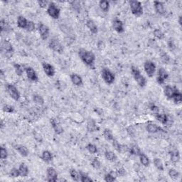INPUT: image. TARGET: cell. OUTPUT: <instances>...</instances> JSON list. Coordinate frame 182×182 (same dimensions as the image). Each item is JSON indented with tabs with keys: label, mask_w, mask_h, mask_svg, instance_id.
<instances>
[{
	"label": "cell",
	"mask_w": 182,
	"mask_h": 182,
	"mask_svg": "<svg viewBox=\"0 0 182 182\" xmlns=\"http://www.w3.org/2000/svg\"><path fill=\"white\" fill-rule=\"evenodd\" d=\"M102 78L106 84L111 85L114 83L115 80V75L108 68H103L102 70Z\"/></svg>",
	"instance_id": "7"
},
{
	"label": "cell",
	"mask_w": 182,
	"mask_h": 182,
	"mask_svg": "<svg viewBox=\"0 0 182 182\" xmlns=\"http://www.w3.org/2000/svg\"><path fill=\"white\" fill-rule=\"evenodd\" d=\"M128 151L131 155H134V156H138L139 154L141 153L140 148L136 145H132L130 148L128 149Z\"/></svg>",
	"instance_id": "39"
},
{
	"label": "cell",
	"mask_w": 182,
	"mask_h": 182,
	"mask_svg": "<svg viewBox=\"0 0 182 182\" xmlns=\"http://www.w3.org/2000/svg\"><path fill=\"white\" fill-rule=\"evenodd\" d=\"M47 14L53 19H58L60 17L61 10L54 2H50L47 7Z\"/></svg>",
	"instance_id": "4"
},
{
	"label": "cell",
	"mask_w": 182,
	"mask_h": 182,
	"mask_svg": "<svg viewBox=\"0 0 182 182\" xmlns=\"http://www.w3.org/2000/svg\"><path fill=\"white\" fill-rule=\"evenodd\" d=\"M154 115L156 120H157L158 122H159L161 124L164 125H167L168 122H169V117H168L167 114H165V113H162V114L158 113V114Z\"/></svg>",
	"instance_id": "28"
},
{
	"label": "cell",
	"mask_w": 182,
	"mask_h": 182,
	"mask_svg": "<svg viewBox=\"0 0 182 182\" xmlns=\"http://www.w3.org/2000/svg\"><path fill=\"white\" fill-rule=\"evenodd\" d=\"M153 34L155 38H157V39H159V40L164 39V37H165L164 32H163L162 31L159 29H156L154 30Z\"/></svg>",
	"instance_id": "42"
},
{
	"label": "cell",
	"mask_w": 182,
	"mask_h": 182,
	"mask_svg": "<svg viewBox=\"0 0 182 182\" xmlns=\"http://www.w3.org/2000/svg\"><path fill=\"white\" fill-rule=\"evenodd\" d=\"M2 49L7 53H11L15 51L12 44L9 40H4L2 42Z\"/></svg>",
	"instance_id": "18"
},
{
	"label": "cell",
	"mask_w": 182,
	"mask_h": 182,
	"mask_svg": "<svg viewBox=\"0 0 182 182\" xmlns=\"http://www.w3.org/2000/svg\"><path fill=\"white\" fill-rule=\"evenodd\" d=\"M86 149L90 153L93 154L98 152V148H97L96 145H94V144H91V143L87 144L86 146Z\"/></svg>",
	"instance_id": "44"
},
{
	"label": "cell",
	"mask_w": 182,
	"mask_h": 182,
	"mask_svg": "<svg viewBox=\"0 0 182 182\" xmlns=\"http://www.w3.org/2000/svg\"><path fill=\"white\" fill-rule=\"evenodd\" d=\"M180 152L177 149L170 152V159H171L172 163H174V164L178 163L180 161Z\"/></svg>",
	"instance_id": "24"
},
{
	"label": "cell",
	"mask_w": 182,
	"mask_h": 182,
	"mask_svg": "<svg viewBox=\"0 0 182 182\" xmlns=\"http://www.w3.org/2000/svg\"><path fill=\"white\" fill-rule=\"evenodd\" d=\"M70 78L72 83L75 86H81L83 84V80L82 77L77 73H72Z\"/></svg>",
	"instance_id": "19"
},
{
	"label": "cell",
	"mask_w": 182,
	"mask_h": 182,
	"mask_svg": "<svg viewBox=\"0 0 182 182\" xmlns=\"http://www.w3.org/2000/svg\"><path fill=\"white\" fill-rule=\"evenodd\" d=\"M112 146L114 147V149L115 150L117 151V152L119 153H121L123 152V150H124V146L120 145L119 142H118L117 140H116V139H113V140L112 141Z\"/></svg>",
	"instance_id": "38"
},
{
	"label": "cell",
	"mask_w": 182,
	"mask_h": 182,
	"mask_svg": "<svg viewBox=\"0 0 182 182\" xmlns=\"http://www.w3.org/2000/svg\"><path fill=\"white\" fill-rule=\"evenodd\" d=\"M117 177V172L111 171L110 173H108L105 175V176H104V180L106 182H113L116 181Z\"/></svg>",
	"instance_id": "32"
},
{
	"label": "cell",
	"mask_w": 182,
	"mask_h": 182,
	"mask_svg": "<svg viewBox=\"0 0 182 182\" xmlns=\"http://www.w3.org/2000/svg\"><path fill=\"white\" fill-rule=\"evenodd\" d=\"M138 157L139 158V162H140L141 164L142 165L143 167H147L150 166V158H149L145 153L141 152V153L138 155Z\"/></svg>",
	"instance_id": "25"
},
{
	"label": "cell",
	"mask_w": 182,
	"mask_h": 182,
	"mask_svg": "<svg viewBox=\"0 0 182 182\" xmlns=\"http://www.w3.org/2000/svg\"><path fill=\"white\" fill-rule=\"evenodd\" d=\"M129 6L132 15L136 17H139L143 15V7L142 3L138 1H129Z\"/></svg>",
	"instance_id": "3"
},
{
	"label": "cell",
	"mask_w": 182,
	"mask_h": 182,
	"mask_svg": "<svg viewBox=\"0 0 182 182\" xmlns=\"http://www.w3.org/2000/svg\"><path fill=\"white\" fill-rule=\"evenodd\" d=\"M38 4H39V6H40L41 8H46L48 7L49 3H50V2H48V1H44V0H41V1H38Z\"/></svg>",
	"instance_id": "53"
},
{
	"label": "cell",
	"mask_w": 182,
	"mask_h": 182,
	"mask_svg": "<svg viewBox=\"0 0 182 182\" xmlns=\"http://www.w3.org/2000/svg\"><path fill=\"white\" fill-rule=\"evenodd\" d=\"M103 136L107 141H112L114 139V135H113L112 132L110 129L106 128L103 131Z\"/></svg>",
	"instance_id": "36"
},
{
	"label": "cell",
	"mask_w": 182,
	"mask_h": 182,
	"mask_svg": "<svg viewBox=\"0 0 182 182\" xmlns=\"http://www.w3.org/2000/svg\"><path fill=\"white\" fill-rule=\"evenodd\" d=\"M161 60L164 63H168L170 61V58L167 53H162L161 54Z\"/></svg>",
	"instance_id": "51"
},
{
	"label": "cell",
	"mask_w": 182,
	"mask_h": 182,
	"mask_svg": "<svg viewBox=\"0 0 182 182\" xmlns=\"http://www.w3.org/2000/svg\"><path fill=\"white\" fill-rule=\"evenodd\" d=\"M25 30L27 31V32H34V31L36 30V25H35L34 22H32V21H29V22H28V24H27V28H26Z\"/></svg>",
	"instance_id": "50"
},
{
	"label": "cell",
	"mask_w": 182,
	"mask_h": 182,
	"mask_svg": "<svg viewBox=\"0 0 182 182\" xmlns=\"http://www.w3.org/2000/svg\"><path fill=\"white\" fill-rule=\"evenodd\" d=\"M116 172H117V176H124L126 174V170H125V169L123 167H121L120 168V169H118Z\"/></svg>",
	"instance_id": "54"
},
{
	"label": "cell",
	"mask_w": 182,
	"mask_h": 182,
	"mask_svg": "<svg viewBox=\"0 0 182 182\" xmlns=\"http://www.w3.org/2000/svg\"><path fill=\"white\" fill-rule=\"evenodd\" d=\"M28 21L23 16H19L17 18V27L20 29H26V28L27 27Z\"/></svg>",
	"instance_id": "29"
},
{
	"label": "cell",
	"mask_w": 182,
	"mask_h": 182,
	"mask_svg": "<svg viewBox=\"0 0 182 182\" xmlns=\"http://www.w3.org/2000/svg\"><path fill=\"white\" fill-rule=\"evenodd\" d=\"M25 72H26V74H27L28 79L31 80V81H32V82H37L38 81L39 78H38L37 73L32 67L28 66V67L25 68Z\"/></svg>",
	"instance_id": "14"
},
{
	"label": "cell",
	"mask_w": 182,
	"mask_h": 182,
	"mask_svg": "<svg viewBox=\"0 0 182 182\" xmlns=\"http://www.w3.org/2000/svg\"><path fill=\"white\" fill-rule=\"evenodd\" d=\"M49 47L52 51L59 54H62L64 51V48H63V45L57 39H51L50 41L49 42Z\"/></svg>",
	"instance_id": "5"
},
{
	"label": "cell",
	"mask_w": 182,
	"mask_h": 182,
	"mask_svg": "<svg viewBox=\"0 0 182 182\" xmlns=\"http://www.w3.org/2000/svg\"><path fill=\"white\" fill-rule=\"evenodd\" d=\"M2 110L4 112H7V113H13L15 112V108L14 106L11 105H4L2 108Z\"/></svg>",
	"instance_id": "49"
},
{
	"label": "cell",
	"mask_w": 182,
	"mask_h": 182,
	"mask_svg": "<svg viewBox=\"0 0 182 182\" xmlns=\"http://www.w3.org/2000/svg\"><path fill=\"white\" fill-rule=\"evenodd\" d=\"M6 89L7 91V93L14 100L18 101L20 98V93L19 92L17 87H16L15 85L13 84H7L6 86Z\"/></svg>",
	"instance_id": "9"
},
{
	"label": "cell",
	"mask_w": 182,
	"mask_h": 182,
	"mask_svg": "<svg viewBox=\"0 0 182 182\" xmlns=\"http://www.w3.org/2000/svg\"><path fill=\"white\" fill-rule=\"evenodd\" d=\"M14 68H15V72L18 76H22L23 71L25 70H23V66L21 64H19V63H14Z\"/></svg>",
	"instance_id": "41"
},
{
	"label": "cell",
	"mask_w": 182,
	"mask_h": 182,
	"mask_svg": "<svg viewBox=\"0 0 182 182\" xmlns=\"http://www.w3.org/2000/svg\"><path fill=\"white\" fill-rule=\"evenodd\" d=\"M47 179L46 180L49 182H56L58 180V173L55 168L53 167H49L46 169Z\"/></svg>",
	"instance_id": "11"
},
{
	"label": "cell",
	"mask_w": 182,
	"mask_h": 182,
	"mask_svg": "<svg viewBox=\"0 0 182 182\" xmlns=\"http://www.w3.org/2000/svg\"><path fill=\"white\" fill-rule=\"evenodd\" d=\"M33 100L34 102L39 105H43L44 104V99L43 97L40 95H33Z\"/></svg>",
	"instance_id": "43"
},
{
	"label": "cell",
	"mask_w": 182,
	"mask_h": 182,
	"mask_svg": "<svg viewBox=\"0 0 182 182\" xmlns=\"http://www.w3.org/2000/svg\"><path fill=\"white\" fill-rule=\"evenodd\" d=\"M15 150L23 157H27L29 156V151L27 146L22 145H15L14 146Z\"/></svg>",
	"instance_id": "17"
},
{
	"label": "cell",
	"mask_w": 182,
	"mask_h": 182,
	"mask_svg": "<svg viewBox=\"0 0 182 182\" xmlns=\"http://www.w3.org/2000/svg\"><path fill=\"white\" fill-rule=\"evenodd\" d=\"M168 174H169V176L170 178L173 179V180H177V179L179 178V176H180L179 172L175 169H170L169 170Z\"/></svg>",
	"instance_id": "40"
},
{
	"label": "cell",
	"mask_w": 182,
	"mask_h": 182,
	"mask_svg": "<svg viewBox=\"0 0 182 182\" xmlns=\"http://www.w3.org/2000/svg\"><path fill=\"white\" fill-rule=\"evenodd\" d=\"M86 24L87 28L89 29V31L92 33V34H96L98 32V26L96 25V23H95V22H94L93 20L89 19H87L86 21Z\"/></svg>",
	"instance_id": "21"
},
{
	"label": "cell",
	"mask_w": 182,
	"mask_h": 182,
	"mask_svg": "<svg viewBox=\"0 0 182 182\" xmlns=\"http://www.w3.org/2000/svg\"><path fill=\"white\" fill-rule=\"evenodd\" d=\"M99 7L103 12H108L110 9V2L107 0H101L99 2Z\"/></svg>",
	"instance_id": "33"
},
{
	"label": "cell",
	"mask_w": 182,
	"mask_h": 182,
	"mask_svg": "<svg viewBox=\"0 0 182 182\" xmlns=\"http://www.w3.org/2000/svg\"><path fill=\"white\" fill-rule=\"evenodd\" d=\"M19 173H20V176L22 177H26L29 175V168L24 163H22L19 167Z\"/></svg>",
	"instance_id": "31"
},
{
	"label": "cell",
	"mask_w": 182,
	"mask_h": 182,
	"mask_svg": "<svg viewBox=\"0 0 182 182\" xmlns=\"http://www.w3.org/2000/svg\"><path fill=\"white\" fill-rule=\"evenodd\" d=\"M9 175L10 177H12V178H18V177L20 176V173L19 170L17 168H12L9 171Z\"/></svg>",
	"instance_id": "45"
},
{
	"label": "cell",
	"mask_w": 182,
	"mask_h": 182,
	"mask_svg": "<svg viewBox=\"0 0 182 182\" xmlns=\"http://www.w3.org/2000/svg\"><path fill=\"white\" fill-rule=\"evenodd\" d=\"M153 163H154V167L157 168L158 170H159V171H164V164H163L162 161L159 158H154L153 161Z\"/></svg>",
	"instance_id": "37"
},
{
	"label": "cell",
	"mask_w": 182,
	"mask_h": 182,
	"mask_svg": "<svg viewBox=\"0 0 182 182\" xmlns=\"http://www.w3.org/2000/svg\"><path fill=\"white\" fill-rule=\"evenodd\" d=\"M8 151L5 147L1 146L0 147V159H6L8 157Z\"/></svg>",
	"instance_id": "46"
},
{
	"label": "cell",
	"mask_w": 182,
	"mask_h": 182,
	"mask_svg": "<svg viewBox=\"0 0 182 182\" xmlns=\"http://www.w3.org/2000/svg\"><path fill=\"white\" fill-rule=\"evenodd\" d=\"M171 100L175 104H179L182 102V94L176 87H175V91Z\"/></svg>",
	"instance_id": "30"
},
{
	"label": "cell",
	"mask_w": 182,
	"mask_h": 182,
	"mask_svg": "<svg viewBox=\"0 0 182 182\" xmlns=\"http://www.w3.org/2000/svg\"><path fill=\"white\" fill-rule=\"evenodd\" d=\"M50 123L51 125L52 128L53 129L54 132L56 134H61L64 132V129L62 125H61V122L57 118H51L50 119Z\"/></svg>",
	"instance_id": "10"
},
{
	"label": "cell",
	"mask_w": 182,
	"mask_h": 182,
	"mask_svg": "<svg viewBox=\"0 0 182 182\" xmlns=\"http://www.w3.org/2000/svg\"><path fill=\"white\" fill-rule=\"evenodd\" d=\"M175 87H171L169 85H167L164 87V95L167 97V98L169 99V100H171L172 96L174 95V91H175Z\"/></svg>",
	"instance_id": "27"
},
{
	"label": "cell",
	"mask_w": 182,
	"mask_h": 182,
	"mask_svg": "<svg viewBox=\"0 0 182 182\" xmlns=\"http://www.w3.org/2000/svg\"><path fill=\"white\" fill-rule=\"evenodd\" d=\"M91 166L95 169H100L101 167V163L98 158H94L91 163Z\"/></svg>",
	"instance_id": "47"
},
{
	"label": "cell",
	"mask_w": 182,
	"mask_h": 182,
	"mask_svg": "<svg viewBox=\"0 0 182 182\" xmlns=\"http://www.w3.org/2000/svg\"><path fill=\"white\" fill-rule=\"evenodd\" d=\"M70 176L71 179L75 181H80V172L78 171L76 169H71L69 171Z\"/></svg>",
	"instance_id": "35"
},
{
	"label": "cell",
	"mask_w": 182,
	"mask_h": 182,
	"mask_svg": "<svg viewBox=\"0 0 182 182\" xmlns=\"http://www.w3.org/2000/svg\"><path fill=\"white\" fill-rule=\"evenodd\" d=\"M38 31H39L40 36L43 41H46L49 39V35H50V29H49L48 26L42 22H39L38 24Z\"/></svg>",
	"instance_id": "8"
},
{
	"label": "cell",
	"mask_w": 182,
	"mask_h": 182,
	"mask_svg": "<svg viewBox=\"0 0 182 182\" xmlns=\"http://www.w3.org/2000/svg\"><path fill=\"white\" fill-rule=\"evenodd\" d=\"M0 28H1L2 32H5V33H9L12 32V27L9 25V23L6 22L5 19H2L0 21Z\"/></svg>",
	"instance_id": "23"
},
{
	"label": "cell",
	"mask_w": 182,
	"mask_h": 182,
	"mask_svg": "<svg viewBox=\"0 0 182 182\" xmlns=\"http://www.w3.org/2000/svg\"><path fill=\"white\" fill-rule=\"evenodd\" d=\"M131 73L133 76L134 79L137 82L139 86L141 87H145L147 83L146 78L142 74L140 70H139V68L136 66H131Z\"/></svg>",
	"instance_id": "2"
},
{
	"label": "cell",
	"mask_w": 182,
	"mask_h": 182,
	"mask_svg": "<svg viewBox=\"0 0 182 182\" xmlns=\"http://www.w3.org/2000/svg\"><path fill=\"white\" fill-rule=\"evenodd\" d=\"M112 28L115 32L121 34L125 32L124 29V23L121 20L118 19H115L112 21Z\"/></svg>",
	"instance_id": "16"
},
{
	"label": "cell",
	"mask_w": 182,
	"mask_h": 182,
	"mask_svg": "<svg viewBox=\"0 0 182 182\" xmlns=\"http://www.w3.org/2000/svg\"><path fill=\"white\" fill-rule=\"evenodd\" d=\"M182 16L180 15L179 16V19H178V22H179V24L180 25V27H181V24H182Z\"/></svg>",
	"instance_id": "55"
},
{
	"label": "cell",
	"mask_w": 182,
	"mask_h": 182,
	"mask_svg": "<svg viewBox=\"0 0 182 182\" xmlns=\"http://www.w3.org/2000/svg\"><path fill=\"white\" fill-rule=\"evenodd\" d=\"M168 77H169V73H167L166 70L164 68H160L158 70L157 72V82L159 85H163L164 83Z\"/></svg>",
	"instance_id": "13"
},
{
	"label": "cell",
	"mask_w": 182,
	"mask_h": 182,
	"mask_svg": "<svg viewBox=\"0 0 182 182\" xmlns=\"http://www.w3.org/2000/svg\"><path fill=\"white\" fill-rule=\"evenodd\" d=\"M87 129L90 132H93L98 131L100 128L97 125L96 122L93 119H89L87 122Z\"/></svg>",
	"instance_id": "22"
},
{
	"label": "cell",
	"mask_w": 182,
	"mask_h": 182,
	"mask_svg": "<svg viewBox=\"0 0 182 182\" xmlns=\"http://www.w3.org/2000/svg\"><path fill=\"white\" fill-rule=\"evenodd\" d=\"M41 158L44 162L49 164V163H50L53 161V154H52V153L51 152H49V150H44L41 154Z\"/></svg>",
	"instance_id": "26"
},
{
	"label": "cell",
	"mask_w": 182,
	"mask_h": 182,
	"mask_svg": "<svg viewBox=\"0 0 182 182\" xmlns=\"http://www.w3.org/2000/svg\"><path fill=\"white\" fill-rule=\"evenodd\" d=\"M93 181V179H92L91 177L88 176V175L83 173V172H80V181H81V182H91Z\"/></svg>",
	"instance_id": "48"
},
{
	"label": "cell",
	"mask_w": 182,
	"mask_h": 182,
	"mask_svg": "<svg viewBox=\"0 0 182 182\" xmlns=\"http://www.w3.org/2000/svg\"><path fill=\"white\" fill-rule=\"evenodd\" d=\"M150 109L154 115H157L158 113H159V108H158L157 105H154V104H151L150 105Z\"/></svg>",
	"instance_id": "52"
},
{
	"label": "cell",
	"mask_w": 182,
	"mask_h": 182,
	"mask_svg": "<svg viewBox=\"0 0 182 182\" xmlns=\"http://www.w3.org/2000/svg\"><path fill=\"white\" fill-rule=\"evenodd\" d=\"M154 7L157 15L160 16H164L166 14V9L164 8V3L159 1L154 2Z\"/></svg>",
	"instance_id": "15"
},
{
	"label": "cell",
	"mask_w": 182,
	"mask_h": 182,
	"mask_svg": "<svg viewBox=\"0 0 182 182\" xmlns=\"http://www.w3.org/2000/svg\"><path fill=\"white\" fill-rule=\"evenodd\" d=\"M146 130L149 133L155 134L161 131H164V129L161 127L158 126L157 125L154 123H150L146 126Z\"/></svg>",
	"instance_id": "20"
},
{
	"label": "cell",
	"mask_w": 182,
	"mask_h": 182,
	"mask_svg": "<svg viewBox=\"0 0 182 182\" xmlns=\"http://www.w3.org/2000/svg\"><path fill=\"white\" fill-rule=\"evenodd\" d=\"M78 55L80 58L85 64L93 69L95 68V56L93 52L84 49H80L78 51Z\"/></svg>",
	"instance_id": "1"
},
{
	"label": "cell",
	"mask_w": 182,
	"mask_h": 182,
	"mask_svg": "<svg viewBox=\"0 0 182 182\" xmlns=\"http://www.w3.org/2000/svg\"><path fill=\"white\" fill-rule=\"evenodd\" d=\"M42 68H43V70L45 74H46L48 77H53L56 74V70L55 68L53 67V66H52L49 63L44 62L42 63Z\"/></svg>",
	"instance_id": "12"
},
{
	"label": "cell",
	"mask_w": 182,
	"mask_h": 182,
	"mask_svg": "<svg viewBox=\"0 0 182 182\" xmlns=\"http://www.w3.org/2000/svg\"><path fill=\"white\" fill-rule=\"evenodd\" d=\"M105 157L106 159L111 162H115L117 159V155L115 154V152H112V151H106L105 152Z\"/></svg>",
	"instance_id": "34"
},
{
	"label": "cell",
	"mask_w": 182,
	"mask_h": 182,
	"mask_svg": "<svg viewBox=\"0 0 182 182\" xmlns=\"http://www.w3.org/2000/svg\"><path fill=\"white\" fill-rule=\"evenodd\" d=\"M144 69H145V71L146 74L148 75V77L152 78L156 73L157 66L153 61L148 60L146 61L144 63Z\"/></svg>",
	"instance_id": "6"
}]
</instances>
